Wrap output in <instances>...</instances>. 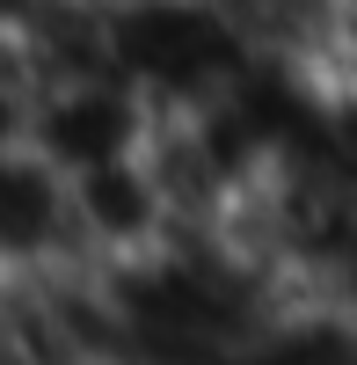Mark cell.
<instances>
[{
  "label": "cell",
  "mask_w": 357,
  "mask_h": 365,
  "mask_svg": "<svg viewBox=\"0 0 357 365\" xmlns=\"http://www.w3.org/2000/svg\"><path fill=\"white\" fill-rule=\"evenodd\" d=\"M95 37L102 66L132 81L161 117L233 88L255 58L226 0H95Z\"/></svg>",
  "instance_id": "cell-1"
},
{
  "label": "cell",
  "mask_w": 357,
  "mask_h": 365,
  "mask_svg": "<svg viewBox=\"0 0 357 365\" xmlns=\"http://www.w3.org/2000/svg\"><path fill=\"white\" fill-rule=\"evenodd\" d=\"M154 125H161V110L132 81H117L110 66H73V73H37L22 146L58 175H87V168L146 154Z\"/></svg>",
  "instance_id": "cell-2"
},
{
  "label": "cell",
  "mask_w": 357,
  "mask_h": 365,
  "mask_svg": "<svg viewBox=\"0 0 357 365\" xmlns=\"http://www.w3.org/2000/svg\"><path fill=\"white\" fill-rule=\"evenodd\" d=\"M66 220H73V263H124L183 227L146 154L66 175Z\"/></svg>",
  "instance_id": "cell-3"
},
{
  "label": "cell",
  "mask_w": 357,
  "mask_h": 365,
  "mask_svg": "<svg viewBox=\"0 0 357 365\" xmlns=\"http://www.w3.org/2000/svg\"><path fill=\"white\" fill-rule=\"evenodd\" d=\"M29 88H37V73H29V51H22L15 29H0V146H22Z\"/></svg>",
  "instance_id": "cell-5"
},
{
  "label": "cell",
  "mask_w": 357,
  "mask_h": 365,
  "mask_svg": "<svg viewBox=\"0 0 357 365\" xmlns=\"http://www.w3.org/2000/svg\"><path fill=\"white\" fill-rule=\"evenodd\" d=\"M73 270L66 175L29 146H0V278H51Z\"/></svg>",
  "instance_id": "cell-4"
}]
</instances>
